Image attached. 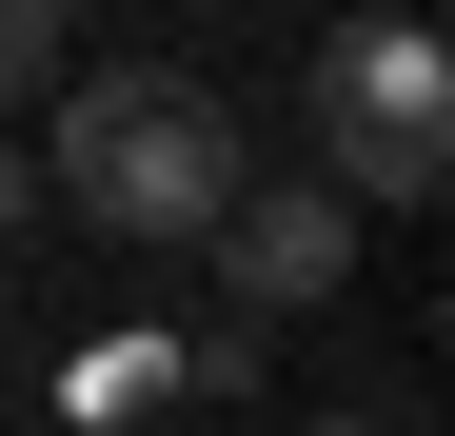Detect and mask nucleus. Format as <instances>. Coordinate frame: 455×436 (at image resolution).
Here are the masks:
<instances>
[{
    "label": "nucleus",
    "mask_w": 455,
    "mask_h": 436,
    "mask_svg": "<svg viewBox=\"0 0 455 436\" xmlns=\"http://www.w3.org/2000/svg\"><path fill=\"white\" fill-rule=\"evenodd\" d=\"M238 100L179 80V60H100V80H60V198L100 218V238H198L218 198H238Z\"/></svg>",
    "instance_id": "obj_1"
},
{
    "label": "nucleus",
    "mask_w": 455,
    "mask_h": 436,
    "mask_svg": "<svg viewBox=\"0 0 455 436\" xmlns=\"http://www.w3.org/2000/svg\"><path fill=\"white\" fill-rule=\"evenodd\" d=\"M317 179L337 198H435L455 179V60L416 0H376V20L317 40Z\"/></svg>",
    "instance_id": "obj_2"
},
{
    "label": "nucleus",
    "mask_w": 455,
    "mask_h": 436,
    "mask_svg": "<svg viewBox=\"0 0 455 436\" xmlns=\"http://www.w3.org/2000/svg\"><path fill=\"white\" fill-rule=\"evenodd\" d=\"M198 238H218V298H238V318H317L337 278H356V198H337V179H258V159H238V198H218Z\"/></svg>",
    "instance_id": "obj_3"
},
{
    "label": "nucleus",
    "mask_w": 455,
    "mask_h": 436,
    "mask_svg": "<svg viewBox=\"0 0 455 436\" xmlns=\"http://www.w3.org/2000/svg\"><path fill=\"white\" fill-rule=\"evenodd\" d=\"M40 80H60V0H0V119H20Z\"/></svg>",
    "instance_id": "obj_4"
},
{
    "label": "nucleus",
    "mask_w": 455,
    "mask_h": 436,
    "mask_svg": "<svg viewBox=\"0 0 455 436\" xmlns=\"http://www.w3.org/2000/svg\"><path fill=\"white\" fill-rule=\"evenodd\" d=\"M0 218H20V119H0Z\"/></svg>",
    "instance_id": "obj_5"
}]
</instances>
